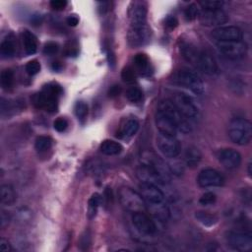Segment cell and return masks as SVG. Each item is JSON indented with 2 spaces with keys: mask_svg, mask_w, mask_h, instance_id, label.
<instances>
[{
  "mask_svg": "<svg viewBox=\"0 0 252 252\" xmlns=\"http://www.w3.org/2000/svg\"><path fill=\"white\" fill-rule=\"evenodd\" d=\"M223 4V1L218 0H204L199 2V5L202 7V9H221Z\"/></svg>",
  "mask_w": 252,
  "mask_h": 252,
  "instance_id": "obj_39",
  "label": "cell"
},
{
  "mask_svg": "<svg viewBox=\"0 0 252 252\" xmlns=\"http://www.w3.org/2000/svg\"><path fill=\"white\" fill-rule=\"evenodd\" d=\"M23 101H14L11 102L9 100H6L4 98H1V113L2 115H4L5 113H7L8 115L11 112H15V110H22L23 109Z\"/></svg>",
  "mask_w": 252,
  "mask_h": 252,
  "instance_id": "obj_31",
  "label": "cell"
},
{
  "mask_svg": "<svg viewBox=\"0 0 252 252\" xmlns=\"http://www.w3.org/2000/svg\"><path fill=\"white\" fill-rule=\"evenodd\" d=\"M217 46L224 56L232 60L243 58L247 52V45L242 40L217 41Z\"/></svg>",
  "mask_w": 252,
  "mask_h": 252,
  "instance_id": "obj_9",
  "label": "cell"
},
{
  "mask_svg": "<svg viewBox=\"0 0 252 252\" xmlns=\"http://www.w3.org/2000/svg\"><path fill=\"white\" fill-rule=\"evenodd\" d=\"M126 97L131 102H139L143 97V93L139 88L132 87L127 90Z\"/></svg>",
  "mask_w": 252,
  "mask_h": 252,
  "instance_id": "obj_37",
  "label": "cell"
},
{
  "mask_svg": "<svg viewBox=\"0 0 252 252\" xmlns=\"http://www.w3.org/2000/svg\"><path fill=\"white\" fill-rule=\"evenodd\" d=\"M151 31L148 26L142 28H130L127 33L128 43L132 47H139L150 40Z\"/></svg>",
  "mask_w": 252,
  "mask_h": 252,
  "instance_id": "obj_20",
  "label": "cell"
},
{
  "mask_svg": "<svg viewBox=\"0 0 252 252\" xmlns=\"http://www.w3.org/2000/svg\"><path fill=\"white\" fill-rule=\"evenodd\" d=\"M121 78L126 83H132L135 81V71L132 67L126 66L121 71Z\"/></svg>",
  "mask_w": 252,
  "mask_h": 252,
  "instance_id": "obj_41",
  "label": "cell"
},
{
  "mask_svg": "<svg viewBox=\"0 0 252 252\" xmlns=\"http://www.w3.org/2000/svg\"><path fill=\"white\" fill-rule=\"evenodd\" d=\"M223 176L214 168L202 169L197 177V183L202 188L220 187L223 184Z\"/></svg>",
  "mask_w": 252,
  "mask_h": 252,
  "instance_id": "obj_13",
  "label": "cell"
},
{
  "mask_svg": "<svg viewBox=\"0 0 252 252\" xmlns=\"http://www.w3.org/2000/svg\"><path fill=\"white\" fill-rule=\"evenodd\" d=\"M61 68H62V65H61L60 62H53L52 63V69L53 70L59 71V70H61Z\"/></svg>",
  "mask_w": 252,
  "mask_h": 252,
  "instance_id": "obj_51",
  "label": "cell"
},
{
  "mask_svg": "<svg viewBox=\"0 0 252 252\" xmlns=\"http://www.w3.org/2000/svg\"><path fill=\"white\" fill-rule=\"evenodd\" d=\"M216 200H217V196L215 193L206 192L200 197L199 203L203 206H209V205H213L216 202Z\"/></svg>",
  "mask_w": 252,
  "mask_h": 252,
  "instance_id": "obj_42",
  "label": "cell"
},
{
  "mask_svg": "<svg viewBox=\"0 0 252 252\" xmlns=\"http://www.w3.org/2000/svg\"><path fill=\"white\" fill-rule=\"evenodd\" d=\"M157 145L160 153L168 158H175L181 152V146L176 136L158 132L157 135Z\"/></svg>",
  "mask_w": 252,
  "mask_h": 252,
  "instance_id": "obj_7",
  "label": "cell"
},
{
  "mask_svg": "<svg viewBox=\"0 0 252 252\" xmlns=\"http://www.w3.org/2000/svg\"><path fill=\"white\" fill-rule=\"evenodd\" d=\"M136 176L141 181V183L156 185L158 187L160 185L166 184L157 171H155L152 167L144 163H142L136 168Z\"/></svg>",
  "mask_w": 252,
  "mask_h": 252,
  "instance_id": "obj_16",
  "label": "cell"
},
{
  "mask_svg": "<svg viewBox=\"0 0 252 252\" xmlns=\"http://www.w3.org/2000/svg\"><path fill=\"white\" fill-rule=\"evenodd\" d=\"M199 13H200V10L198 8V5L193 3V4H190L185 9L184 15H185V18L187 21H193L199 17Z\"/></svg>",
  "mask_w": 252,
  "mask_h": 252,
  "instance_id": "obj_38",
  "label": "cell"
},
{
  "mask_svg": "<svg viewBox=\"0 0 252 252\" xmlns=\"http://www.w3.org/2000/svg\"><path fill=\"white\" fill-rule=\"evenodd\" d=\"M147 209L150 210V213L153 215V217L159 220V221H167L170 218V212L168 207L163 203L147 206Z\"/></svg>",
  "mask_w": 252,
  "mask_h": 252,
  "instance_id": "obj_27",
  "label": "cell"
},
{
  "mask_svg": "<svg viewBox=\"0 0 252 252\" xmlns=\"http://www.w3.org/2000/svg\"><path fill=\"white\" fill-rule=\"evenodd\" d=\"M179 50L182 55V57L190 64L196 66L199 54H200V49H198L194 44L191 42L187 41H181L179 43Z\"/></svg>",
  "mask_w": 252,
  "mask_h": 252,
  "instance_id": "obj_23",
  "label": "cell"
},
{
  "mask_svg": "<svg viewBox=\"0 0 252 252\" xmlns=\"http://www.w3.org/2000/svg\"><path fill=\"white\" fill-rule=\"evenodd\" d=\"M50 6L55 11H62L67 6V1L65 0H53L50 2Z\"/></svg>",
  "mask_w": 252,
  "mask_h": 252,
  "instance_id": "obj_46",
  "label": "cell"
},
{
  "mask_svg": "<svg viewBox=\"0 0 252 252\" xmlns=\"http://www.w3.org/2000/svg\"><path fill=\"white\" fill-rule=\"evenodd\" d=\"M74 110H75V114H76L78 120H80L81 122H84L86 120L88 112H89L88 104L85 101H82V100L77 101L76 104H75Z\"/></svg>",
  "mask_w": 252,
  "mask_h": 252,
  "instance_id": "obj_35",
  "label": "cell"
},
{
  "mask_svg": "<svg viewBox=\"0 0 252 252\" xmlns=\"http://www.w3.org/2000/svg\"><path fill=\"white\" fill-rule=\"evenodd\" d=\"M184 163L190 168L196 167L201 159H202V153L201 151L195 146H188L184 152Z\"/></svg>",
  "mask_w": 252,
  "mask_h": 252,
  "instance_id": "obj_24",
  "label": "cell"
},
{
  "mask_svg": "<svg viewBox=\"0 0 252 252\" xmlns=\"http://www.w3.org/2000/svg\"><path fill=\"white\" fill-rule=\"evenodd\" d=\"M120 93H121V87L119 85H113L109 88L107 94L109 97H115V96L119 95Z\"/></svg>",
  "mask_w": 252,
  "mask_h": 252,
  "instance_id": "obj_49",
  "label": "cell"
},
{
  "mask_svg": "<svg viewBox=\"0 0 252 252\" xmlns=\"http://www.w3.org/2000/svg\"><path fill=\"white\" fill-rule=\"evenodd\" d=\"M132 222L136 229L141 233L152 235L157 231V225L155 221L148 215H146L145 212L133 213Z\"/></svg>",
  "mask_w": 252,
  "mask_h": 252,
  "instance_id": "obj_17",
  "label": "cell"
},
{
  "mask_svg": "<svg viewBox=\"0 0 252 252\" xmlns=\"http://www.w3.org/2000/svg\"><path fill=\"white\" fill-rule=\"evenodd\" d=\"M52 140L47 136H38L35 139L34 148L37 152H46L51 148Z\"/></svg>",
  "mask_w": 252,
  "mask_h": 252,
  "instance_id": "obj_34",
  "label": "cell"
},
{
  "mask_svg": "<svg viewBox=\"0 0 252 252\" xmlns=\"http://www.w3.org/2000/svg\"><path fill=\"white\" fill-rule=\"evenodd\" d=\"M251 173H252V172H251V162H249V163H248V175L251 176Z\"/></svg>",
  "mask_w": 252,
  "mask_h": 252,
  "instance_id": "obj_52",
  "label": "cell"
},
{
  "mask_svg": "<svg viewBox=\"0 0 252 252\" xmlns=\"http://www.w3.org/2000/svg\"><path fill=\"white\" fill-rule=\"evenodd\" d=\"M134 63H135L137 69L141 73L144 74V73L148 72L149 67H150V61L146 54H144V53L136 54V56L134 57Z\"/></svg>",
  "mask_w": 252,
  "mask_h": 252,
  "instance_id": "obj_33",
  "label": "cell"
},
{
  "mask_svg": "<svg viewBox=\"0 0 252 252\" xmlns=\"http://www.w3.org/2000/svg\"><path fill=\"white\" fill-rule=\"evenodd\" d=\"M139 121L135 117H129L125 119L120 125L119 131L117 133V137L122 139H130L132 138L139 129Z\"/></svg>",
  "mask_w": 252,
  "mask_h": 252,
  "instance_id": "obj_22",
  "label": "cell"
},
{
  "mask_svg": "<svg viewBox=\"0 0 252 252\" xmlns=\"http://www.w3.org/2000/svg\"><path fill=\"white\" fill-rule=\"evenodd\" d=\"M0 83L3 90H10L14 84V72L12 69H4L1 72L0 76Z\"/></svg>",
  "mask_w": 252,
  "mask_h": 252,
  "instance_id": "obj_32",
  "label": "cell"
},
{
  "mask_svg": "<svg viewBox=\"0 0 252 252\" xmlns=\"http://www.w3.org/2000/svg\"><path fill=\"white\" fill-rule=\"evenodd\" d=\"M118 199L121 206L131 213H140L147 211L146 202L141 194L130 187H121L118 191Z\"/></svg>",
  "mask_w": 252,
  "mask_h": 252,
  "instance_id": "obj_5",
  "label": "cell"
},
{
  "mask_svg": "<svg viewBox=\"0 0 252 252\" xmlns=\"http://www.w3.org/2000/svg\"><path fill=\"white\" fill-rule=\"evenodd\" d=\"M155 121H156V125H157L158 132L176 136V133L178 131L177 128L163 112L157 110L156 116H155Z\"/></svg>",
  "mask_w": 252,
  "mask_h": 252,
  "instance_id": "obj_21",
  "label": "cell"
},
{
  "mask_svg": "<svg viewBox=\"0 0 252 252\" xmlns=\"http://www.w3.org/2000/svg\"><path fill=\"white\" fill-rule=\"evenodd\" d=\"M200 71L208 76H217L219 74V66L215 58L207 51L201 50L196 66Z\"/></svg>",
  "mask_w": 252,
  "mask_h": 252,
  "instance_id": "obj_19",
  "label": "cell"
},
{
  "mask_svg": "<svg viewBox=\"0 0 252 252\" xmlns=\"http://www.w3.org/2000/svg\"><path fill=\"white\" fill-rule=\"evenodd\" d=\"M227 134L234 144L239 146L247 145L252 138L251 122L243 117L233 118L228 124Z\"/></svg>",
  "mask_w": 252,
  "mask_h": 252,
  "instance_id": "obj_3",
  "label": "cell"
},
{
  "mask_svg": "<svg viewBox=\"0 0 252 252\" xmlns=\"http://www.w3.org/2000/svg\"><path fill=\"white\" fill-rule=\"evenodd\" d=\"M0 53L3 58H11L16 53V41L12 33L7 34L0 44Z\"/></svg>",
  "mask_w": 252,
  "mask_h": 252,
  "instance_id": "obj_26",
  "label": "cell"
},
{
  "mask_svg": "<svg viewBox=\"0 0 252 252\" xmlns=\"http://www.w3.org/2000/svg\"><path fill=\"white\" fill-rule=\"evenodd\" d=\"M62 94V89L57 83L45 85L41 92L35 94L32 101L35 107L45 109L48 112H55L58 107V98Z\"/></svg>",
  "mask_w": 252,
  "mask_h": 252,
  "instance_id": "obj_1",
  "label": "cell"
},
{
  "mask_svg": "<svg viewBox=\"0 0 252 252\" xmlns=\"http://www.w3.org/2000/svg\"><path fill=\"white\" fill-rule=\"evenodd\" d=\"M170 100L188 120L191 121L200 118V108L191 95L182 92H176Z\"/></svg>",
  "mask_w": 252,
  "mask_h": 252,
  "instance_id": "obj_6",
  "label": "cell"
},
{
  "mask_svg": "<svg viewBox=\"0 0 252 252\" xmlns=\"http://www.w3.org/2000/svg\"><path fill=\"white\" fill-rule=\"evenodd\" d=\"M23 46L26 54L32 55L37 50V39L36 36L29 30H24L21 33Z\"/></svg>",
  "mask_w": 252,
  "mask_h": 252,
  "instance_id": "obj_25",
  "label": "cell"
},
{
  "mask_svg": "<svg viewBox=\"0 0 252 252\" xmlns=\"http://www.w3.org/2000/svg\"><path fill=\"white\" fill-rule=\"evenodd\" d=\"M198 18L206 27L219 28L228 21V16L222 9H202Z\"/></svg>",
  "mask_w": 252,
  "mask_h": 252,
  "instance_id": "obj_10",
  "label": "cell"
},
{
  "mask_svg": "<svg viewBox=\"0 0 252 252\" xmlns=\"http://www.w3.org/2000/svg\"><path fill=\"white\" fill-rule=\"evenodd\" d=\"M140 194L146 202L147 206L157 205L164 202V194L159 189L158 186L141 183L140 186Z\"/></svg>",
  "mask_w": 252,
  "mask_h": 252,
  "instance_id": "obj_14",
  "label": "cell"
},
{
  "mask_svg": "<svg viewBox=\"0 0 252 252\" xmlns=\"http://www.w3.org/2000/svg\"><path fill=\"white\" fill-rule=\"evenodd\" d=\"M67 24L71 27H76L78 24H79V18L75 15H72V16H69L67 18Z\"/></svg>",
  "mask_w": 252,
  "mask_h": 252,
  "instance_id": "obj_50",
  "label": "cell"
},
{
  "mask_svg": "<svg viewBox=\"0 0 252 252\" xmlns=\"http://www.w3.org/2000/svg\"><path fill=\"white\" fill-rule=\"evenodd\" d=\"M213 37L217 41H230V40H241L242 32L235 26H224L216 28L212 32Z\"/></svg>",
  "mask_w": 252,
  "mask_h": 252,
  "instance_id": "obj_18",
  "label": "cell"
},
{
  "mask_svg": "<svg viewBox=\"0 0 252 252\" xmlns=\"http://www.w3.org/2000/svg\"><path fill=\"white\" fill-rule=\"evenodd\" d=\"M53 126L57 132H64L68 127V121L65 118L59 117L54 121Z\"/></svg>",
  "mask_w": 252,
  "mask_h": 252,
  "instance_id": "obj_44",
  "label": "cell"
},
{
  "mask_svg": "<svg viewBox=\"0 0 252 252\" xmlns=\"http://www.w3.org/2000/svg\"><path fill=\"white\" fill-rule=\"evenodd\" d=\"M178 26V20L174 16H169L165 20V27L168 30H174Z\"/></svg>",
  "mask_w": 252,
  "mask_h": 252,
  "instance_id": "obj_47",
  "label": "cell"
},
{
  "mask_svg": "<svg viewBox=\"0 0 252 252\" xmlns=\"http://www.w3.org/2000/svg\"><path fill=\"white\" fill-rule=\"evenodd\" d=\"M171 81L175 85L183 87L198 95L203 94L205 92V85L201 77L196 72L187 68L177 70L173 74Z\"/></svg>",
  "mask_w": 252,
  "mask_h": 252,
  "instance_id": "obj_2",
  "label": "cell"
},
{
  "mask_svg": "<svg viewBox=\"0 0 252 252\" xmlns=\"http://www.w3.org/2000/svg\"><path fill=\"white\" fill-rule=\"evenodd\" d=\"M39 71H40V63L36 59L31 60V61H29L27 63V65H26V72L30 76L36 75Z\"/></svg>",
  "mask_w": 252,
  "mask_h": 252,
  "instance_id": "obj_40",
  "label": "cell"
},
{
  "mask_svg": "<svg viewBox=\"0 0 252 252\" xmlns=\"http://www.w3.org/2000/svg\"><path fill=\"white\" fill-rule=\"evenodd\" d=\"M10 221H11L10 214L7 211L2 210L1 214H0V225H1V228L7 227L9 225Z\"/></svg>",
  "mask_w": 252,
  "mask_h": 252,
  "instance_id": "obj_45",
  "label": "cell"
},
{
  "mask_svg": "<svg viewBox=\"0 0 252 252\" xmlns=\"http://www.w3.org/2000/svg\"><path fill=\"white\" fill-rule=\"evenodd\" d=\"M227 245L236 251H250L252 249V238L250 234L240 231H228L226 234Z\"/></svg>",
  "mask_w": 252,
  "mask_h": 252,
  "instance_id": "obj_12",
  "label": "cell"
},
{
  "mask_svg": "<svg viewBox=\"0 0 252 252\" xmlns=\"http://www.w3.org/2000/svg\"><path fill=\"white\" fill-rule=\"evenodd\" d=\"M158 110L163 112L175 125L178 131L182 133H190L192 131V126L190 120H188L182 113L175 107L172 101L168 98L161 100L158 103Z\"/></svg>",
  "mask_w": 252,
  "mask_h": 252,
  "instance_id": "obj_4",
  "label": "cell"
},
{
  "mask_svg": "<svg viewBox=\"0 0 252 252\" xmlns=\"http://www.w3.org/2000/svg\"><path fill=\"white\" fill-rule=\"evenodd\" d=\"M100 202V196L97 193H94L88 201V215L90 218L95 216L98 205Z\"/></svg>",
  "mask_w": 252,
  "mask_h": 252,
  "instance_id": "obj_36",
  "label": "cell"
},
{
  "mask_svg": "<svg viewBox=\"0 0 252 252\" xmlns=\"http://www.w3.org/2000/svg\"><path fill=\"white\" fill-rule=\"evenodd\" d=\"M0 200L5 206L13 205L17 200V194L11 184H3L0 187Z\"/></svg>",
  "mask_w": 252,
  "mask_h": 252,
  "instance_id": "obj_28",
  "label": "cell"
},
{
  "mask_svg": "<svg viewBox=\"0 0 252 252\" xmlns=\"http://www.w3.org/2000/svg\"><path fill=\"white\" fill-rule=\"evenodd\" d=\"M99 150L105 156H116L122 152L123 147L118 142L112 140H104L100 144Z\"/></svg>",
  "mask_w": 252,
  "mask_h": 252,
  "instance_id": "obj_29",
  "label": "cell"
},
{
  "mask_svg": "<svg viewBox=\"0 0 252 252\" xmlns=\"http://www.w3.org/2000/svg\"><path fill=\"white\" fill-rule=\"evenodd\" d=\"M12 250V246L10 244V242L8 241V239L1 237L0 238V251L2 252H9Z\"/></svg>",
  "mask_w": 252,
  "mask_h": 252,
  "instance_id": "obj_48",
  "label": "cell"
},
{
  "mask_svg": "<svg viewBox=\"0 0 252 252\" xmlns=\"http://www.w3.org/2000/svg\"><path fill=\"white\" fill-rule=\"evenodd\" d=\"M58 44L54 41H48L43 46V53L45 55H53L58 51Z\"/></svg>",
  "mask_w": 252,
  "mask_h": 252,
  "instance_id": "obj_43",
  "label": "cell"
},
{
  "mask_svg": "<svg viewBox=\"0 0 252 252\" xmlns=\"http://www.w3.org/2000/svg\"><path fill=\"white\" fill-rule=\"evenodd\" d=\"M147 5L145 2H132L128 11L130 28H142L147 26Z\"/></svg>",
  "mask_w": 252,
  "mask_h": 252,
  "instance_id": "obj_11",
  "label": "cell"
},
{
  "mask_svg": "<svg viewBox=\"0 0 252 252\" xmlns=\"http://www.w3.org/2000/svg\"><path fill=\"white\" fill-rule=\"evenodd\" d=\"M195 218L199 222H201L205 226H212L218 221V218L216 215L204 211L196 212Z\"/></svg>",
  "mask_w": 252,
  "mask_h": 252,
  "instance_id": "obj_30",
  "label": "cell"
},
{
  "mask_svg": "<svg viewBox=\"0 0 252 252\" xmlns=\"http://www.w3.org/2000/svg\"><path fill=\"white\" fill-rule=\"evenodd\" d=\"M142 163L152 167L155 171H157L159 176L164 180L165 183L170 181V170L168 165L155 153L153 152H144L141 157Z\"/></svg>",
  "mask_w": 252,
  "mask_h": 252,
  "instance_id": "obj_8",
  "label": "cell"
},
{
  "mask_svg": "<svg viewBox=\"0 0 252 252\" xmlns=\"http://www.w3.org/2000/svg\"><path fill=\"white\" fill-rule=\"evenodd\" d=\"M217 158L227 169H234L241 163V155L234 149L224 148L217 152Z\"/></svg>",
  "mask_w": 252,
  "mask_h": 252,
  "instance_id": "obj_15",
  "label": "cell"
}]
</instances>
